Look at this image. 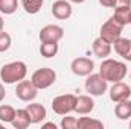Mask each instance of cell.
<instances>
[{
    "label": "cell",
    "instance_id": "1",
    "mask_svg": "<svg viewBox=\"0 0 131 129\" xmlns=\"http://www.w3.org/2000/svg\"><path fill=\"white\" fill-rule=\"evenodd\" d=\"M99 74L107 81V82H121L127 76V65L122 61L105 58L99 67Z\"/></svg>",
    "mask_w": 131,
    "mask_h": 129
},
{
    "label": "cell",
    "instance_id": "2",
    "mask_svg": "<svg viewBox=\"0 0 131 129\" xmlns=\"http://www.w3.org/2000/svg\"><path fill=\"white\" fill-rule=\"evenodd\" d=\"M28 74V65L23 61H12L0 68V79L5 84H17Z\"/></svg>",
    "mask_w": 131,
    "mask_h": 129
},
{
    "label": "cell",
    "instance_id": "3",
    "mask_svg": "<svg viewBox=\"0 0 131 129\" xmlns=\"http://www.w3.org/2000/svg\"><path fill=\"white\" fill-rule=\"evenodd\" d=\"M57 81V73L50 67H41L35 70L31 76V82L38 88V90H46L50 85H53Z\"/></svg>",
    "mask_w": 131,
    "mask_h": 129
},
{
    "label": "cell",
    "instance_id": "4",
    "mask_svg": "<svg viewBox=\"0 0 131 129\" xmlns=\"http://www.w3.org/2000/svg\"><path fill=\"white\" fill-rule=\"evenodd\" d=\"M76 96L75 94H61L52 100V109L58 115H67L75 111Z\"/></svg>",
    "mask_w": 131,
    "mask_h": 129
},
{
    "label": "cell",
    "instance_id": "5",
    "mask_svg": "<svg viewBox=\"0 0 131 129\" xmlns=\"http://www.w3.org/2000/svg\"><path fill=\"white\" fill-rule=\"evenodd\" d=\"M108 90V82L99 74V73H90L85 79V91L90 96H102Z\"/></svg>",
    "mask_w": 131,
    "mask_h": 129
},
{
    "label": "cell",
    "instance_id": "6",
    "mask_svg": "<svg viewBox=\"0 0 131 129\" xmlns=\"http://www.w3.org/2000/svg\"><path fill=\"white\" fill-rule=\"evenodd\" d=\"M122 29H124V26L119 24L117 21H114V20L110 17V18L102 24V28H101V35H99V36H102L105 41H108L110 44H113L117 38L122 36Z\"/></svg>",
    "mask_w": 131,
    "mask_h": 129
},
{
    "label": "cell",
    "instance_id": "7",
    "mask_svg": "<svg viewBox=\"0 0 131 129\" xmlns=\"http://www.w3.org/2000/svg\"><path fill=\"white\" fill-rule=\"evenodd\" d=\"M64 36V29L58 24H47L40 31V41L41 43H60Z\"/></svg>",
    "mask_w": 131,
    "mask_h": 129
},
{
    "label": "cell",
    "instance_id": "8",
    "mask_svg": "<svg viewBox=\"0 0 131 129\" xmlns=\"http://www.w3.org/2000/svg\"><path fill=\"white\" fill-rule=\"evenodd\" d=\"M15 96L23 102H32L35 97L38 96V88L34 85L31 81H20L17 82L15 88Z\"/></svg>",
    "mask_w": 131,
    "mask_h": 129
},
{
    "label": "cell",
    "instance_id": "9",
    "mask_svg": "<svg viewBox=\"0 0 131 129\" xmlns=\"http://www.w3.org/2000/svg\"><path fill=\"white\" fill-rule=\"evenodd\" d=\"M70 70L73 74L76 76H89L90 73H93L95 70V62L90 59V58H85V56H79V58H75L70 64Z\"/></svg>",
    "mask_w": 131,
    "mask_h": 129
},
{
    "label": "cell",
    "instance_id": "10",
    "mask_svg": "<svg viewBox=\"0 0 131 129\" xmlns=\"http://www.w3.org/2000/svg\"><path fill=\"white\" fill-rule=\"evenodd\" d=\"M131 97V87L124 84L122 81L121 82H114L110 88V99L111 102L117 103V102H122V100H127Z\"/></svg>",
    "mask_w": 131,
    "mask_h": 129
},
{
    "label": "cell",
    "instance_id": "11",
    "mask_svg": "<svg viewBox=\"0 0 131 129\" xmlns=\"http://www.w3.org/2000/svg\"><path fill=\"white\" fill-rule=\"evenodd\" d=\"M73 8L70 5V2L67 0H57L52 5V15L58 20H67L72 17Z\"/></svg>",
    "mask_w": 131,
    "mask_h": 129
},
{
    "label": "cell",
    "instance_id": "12",
    "mask_svg": "<svg viewBox=\"0 0 131 129\" xmlns=\"http://www.w3.org/2000/svg\"><path fill=\"white\" fill-rule=\"evenodd\" d=\"M92 49H93L95 56H98V58H101V59H105V58L110 56L113 47H111V44H110L108 41H105L102 36H98V38L93 41Z\"/></svg>",
    "mask_w": 131,
    "mask_h": 129
},
{
    "label": "cell",
    "instance_id": "13",
    "mask_svg": "<svg viewBox=\"0 0 131 129\" xmlns=\"http://www.w3.org/2000/svg\"><path fill=\"white\" fill-rule=\"evenodd\" d=\"M95 109V100L92 96H78L76 97V106L75 111L81 115H87Z\"/></svg>",
    "mask_w": 131,
    "mask_h": 129
},
{
    "label": "cell",
    "instance_id": "14",
    "mask_svg": "<svg viewBox=\"0 0 131 129\" xmlns=\"http://www.w3.org/2000/svg\"><path fill=\"white\" fill-rule=\"evenodd\" d=\"M28 112H29V115H31V120H32V123H41L46 117H47V111H46V108L41 105V103H29L28 105Z\"/></svg>",
    "mask_w": 131,
    "mask_h": 129
},
{
    "label": "cell",
    "instance_id": "15",
    "mask_svg": "<svg viewBox=\"0 0 131 129\" xmlns=\"http://www.w3.org/2000/svg\"><path fill=\"white\" fill-rule=\"evenodd\" d=\"M11 125H12L15 129L29 128V126L32 125V120H31V115H29L28 109H26V108H25V109H17V112H15V119L12 120Z\"/></svg>",
    "mask_w": 131,
    "mask_h": 129
},
{
    "label": "cell",
    "instance_id": "16",
    "mask_svg": "<svg viewBox=\"0 0 131 129\" xmlns=\"http://www.w3.org/2000/svg\"><path fill=\"white\" fill-rule=\"evenodd\" d=\"M114 114L119 120H128L131 119V100H122V102H117L116 106H114Z\"/></svg>",
    "mask_w": 131,
    "mask_h": 129
},
{
    "label": "cell",
    "instance_id": "17",
    "mask_svg": "<svg viewBox=\"0 0 131 129\" xmlns=\"http://www.w3.org/2000/svg\"><path fill=\"white\" fill-rule=\"evenodd\" d=\"M114 21H117L122 26L130 24L131 21V8H114V14L111 15Z\"/></svg>",
    "mask_w": 131,
    "mask_h": 129
},
{
    "label": "cell",
    "instance_id": "18",
    "mask_svg": "<svg viewBox=\"0 0 131 129\" xmlns=\"http://www.w3.org/2000/svg\"><path fill=\"white\" fill-rule=\"evenodd\" d=\"M104 123L96 119H90V117H81L78 119V129H102Z\"/></svg>",
    "mask_w": 131,
    "mask_h": 129
},
{
    "label": "cell",
    "instance_id": "19",
    "mask_svg": "<svg viewBox=\"0 0 131 129\" xmlns=\"http://www.w3.org/2000/svg\"><path fill=\"white\" fill-rule=\"evenodd\" d=\"M58 50H60L58 43H41V46H40V53H41V56H44V58H47V59L57 56Z\"/></svg>",
    "mask_w": 131,
    "mask_h": 129
},
{
    "label": "cell",
    "instance_id": "20",
    "mask_svg": "<svg viewBox=\"0 0 131 129\" xmlns=\"http://www.w3.org/2000/svg\"><path fill=\"white\" fill-rule=\"evenodd\" d=\"M43 3H44V0H21L23 9H25L28 14H31V15L38 14V12L41 11Z\"/></svg>",
    "mask_w": 131,
    "mask_h": 129
},
{
    "label": "cell",
    "instance_id": "21",
    "mask_svg": "<svg viewBox=\"0 0 131 129\" xmlns=\"http://www.w3.org/2000/svg\"><path fill=\"white\" fill-rule=\"evenodd\" d=\"M113 47H114V52L119 55V56H122V58H125V55H127V52H128V49H130V38H117L113 44H111Z\"/></svg>",
    "mask_w": 131,
    "mask_h": 129
},
{
    "label": "cell",
    "instance_id": "22",
    "mask_svg": "<svg viewBox=\"0 0 131 129\" xmlns=\"http://www.w3.org/2000/svg\"><path fill=\"white\" fill-rule=\"evenodd\" d=\"M15 109L9 105H0V122L3 123H12L15 119Z\"/></svg>",
    "mask_w": 131,
    "mask_h": 129
},
{
    "label": "cell",
    "instance_id": "23",
    "mask_svg": "<svg viewBox=\"0 0 131 129\" xmlns=\"http://www.w3.org/2000/svg\"><path fill=\"white\" fill-rule=\"evenodd\" d=\"M18 0H0V12L5 15H11L17 11Z\"/></svg>",
    "mask_w": 131,
    "mask_h": 129
},
{
    "label": "cell",
    "instance_id": "24",
    "mask_svg": "<svg viewBox=\"0 0 131 129\" xmlns=\"http://www.w3.org/2000/svg\"><path fill=\"white\" fill-rule=\"evenodd\" d=\"M11 44H12V38H11V35H9L8 32H3V31H2V32H0V53L9 50Z\"/></svg>",
    "mask_w": 131,
    "mask_h": 129
},
{
    "label": "cell",
    "instance_id": "25",
    "mask_svg": "<svg viewBox=\"0 0 131 129\" xmlns=\"http://www.w3.org/2000/svg\"><path fill=\"white\" fill-rule=\"evenodd\" d=\"M61 128L63 129H78V119L69 117V114H67V117H63V120H61Z\"/></svg>",
    "mask_w": 131,
    "mask_h": 129
},
{
    "label": "cell",
    "instance_id": "26",
    "mask_svg": "<svg viewBox=\"0 0 131 129\" xmlns=\"http://www.w3.org/2000/svg\"><path fill=\"white\" fill-rule=\"evenodd\" d=\"M114 8H131V0H116V6Z\"/></svg>",
    "mask_w": 131,
    "mask_h": 129
},
{
    "label": "cell",
    "instance_id": "27",
    "mask_svg": "<svg viewBox=\"0 0 131 129\" xmlns=\"http://www.w3.org/2000/svg\"><path fill=\"white\" fill-rule=\"evenodd\" d=\"M99 3L104 8H114L116 6V0H99Z\"/></svg>",
    "mask_w": 131,
    "mask_h": 129
},
{
    "label": "cell",
    "instance_id": "28",
    "mask_svg": "<svg viewBox=\"0 0 131 129\" xmlns=\"http://www.w3.org/2000/svg\"><path fill=\"white\" fill-rule=\"evenodd\" d=\"M41 128H43V129H49V128L57 129V125H55V123H52V122H49V123H43V125H41Z\"/></svg>",
    "mask_w": 131,
    "mask_h": 129
},
{
    "label": "cell",
    "instance_id": "29",
    "mask_svg": "<svg viewBox=\"0 0 131 129\" xmlns=\"http://www.w3.org/2000/svg\"><path fill=\"white\" fill-rule=\"evenodd\" d=\"M6 97V91H5V87L0 84V102H3V99Z\"/></svg>",
    "mask_w": 131,
    "mask_h": 129
},
{
    "label": "cell",
    "instance_id": "30",
    "mask_svg": "<svg viewBox=\"0 0 131 129\" xmlns=\"http://www.w3.org/2000/svg\"><path fill=\"white\" fill-rule=\"evenodd\" d=\"M124 59H127V61H130L131 62V40H130V49H128V52H127V55H125Z\"/></svg>",
    "mask_w": 131,
    "mask_h": 129
},
{
    "label": "cell",
    "instance_id": "31",
    "mask_svg": "<svg viewBox=\"0 0 131 129\" xmlns=\"http://www.w3.org/2000/svg\"><path fill=\"white\" fill-rule=\"evenodd\" d=\"M3 28H5V21H3V18H2V15H0V32L3 31Z\"/></svg>",
    "mask_w": 131,
    "mask_h": 129
},
{
    "label": "cell",
    "instance_id": "32",
    "mask_svg": "<svg viewBox=\"0 0 131 129\" xmlns=\"http://www.w3.org/2000/svg\"><path fill=\"white\" fill-rule=\"evenodd\" d=\"M69 2H72V3H84L85 0H69Z\"/></svg>",
    "mask_w": 131,
    "mask_h": 129
},
{
    "label": "cell",
    "instance_id": "33",
    "mask_svg": "<svg viewBox=\"0 0 131 129\" xmlns=\"http://www.w3.org/2000/svg\"><path fill=\"white\" fill-rule=\"evenodd\" d=\"M3 126H5V123H3V122H0V128H3Z\"/></svg>",
    "mask_w": 131,
    "mask_h": 129
},
{
    "label": "cell",
    "instance_id": "34",
    "mask_svg": "<svg viewBox=\"0 0 131 129\" xmlns=\"http://www.w3.org/2000/svg\"><path fill=\"white\" fill-rule=\"evenodd\" d=\"M130 128H131V122H130Z\"/></svg>",
    "mask_w": 131,
    "mask_h": 129
},
{
    "label": "cell",
    "instance_id": "35",
    "mask_svg": "<svg viewBox=\"0 0 131 129\" xmlns=\"http://www.w3.org/2000/svg\"><path fill=\"white\" fill-rule=\"evenodd\" d=\"M130 81H131V74H130Z\"/></svg>",
    "mask_w": 131,
    "mask_h": 129
},
{
    "label": "cell",
    "instance_id": "36",
    "mask_svg": "<svg viewBox=\"0 0 131 129\" xmlns=\"http://www.w3.org/2000/svg\"><path fill=\"white\" fill-rule=\"evenodd\" d=\"M130 24H131V21H130Z\"/></svg>",
    "mask_w": 131,
    "mask_h": 129
}]
</instances>
